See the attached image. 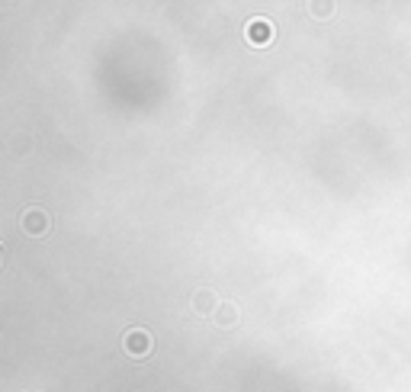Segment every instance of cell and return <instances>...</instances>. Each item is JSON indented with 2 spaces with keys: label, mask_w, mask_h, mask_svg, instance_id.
<instances>
[{
  "label": "cell",
  "mask_w": 411,
  "mask_h": 392,
  "mask_svg": "<svg viewBox=\"0 0 411 392\" xmlns=\"http://www.w3.org/2000/svg\"><path fill=\"white\" fill-rule=\"evenodd\" d=\"M122 350H126L132 360H145L148 354L154 350V338L148 328H141V325H135V328H129L126 335H122Z\"/></svg>",
  "instance_id": "6da1fadb"
},
{
  "label": "cell",
  "mask_w": 411,
  "mask_h": 392,
  "mask_svg": "<svg viewBox=\"0 0 411 392\" xmlns=\"http://www.w3.org/2000/svg\"><path fill=\"white\" fill-rule=\"evenodd\" d=\"M244 35H248V42H251L254 49H267L273 39V23L264 20V16H254V20H248V26H244Z\"/></svg>",
  "instance_id": "7a4b0ae2"
},
{
  "label": "cell",
  "mask_w": 411,
  "mask_h": 392,
  "mask_svg": "<svg viewBox=\"0 0 411 392\" xmlns=\"http://www.w3.org/2000/svg\"><path fill=\"white\" fill-rule=\"evenodd\" d=\"M20 229L26 231V235H45V231L52 229V219H49V212H45V209L29 206V209L20 216Z\"/></svg>",
  "instance_id": "3957f363"
},
{
  "label": "cell",
  "mask_w": 411,
  "mask_h": 392,
  "mask_svg": "<svg viewBox=\"0 0 411 392\" xmlns=\"http://www.w3.org/2000/svg\"><path fill=\"white\" fill-rule=\"evenodd\" d=\"M212 325H216V328H222V331L238 328V325H241V309H238L235 302H228V299H225L222 306H219V312H216V316H212Z\"/></svg>",
  "instance_id": "277c9868"
},
{
  "label": "cell",
  "mask_w": 411,
  "mask_h": 392,
  "mask_svg": "<svg viewBox=\"0 0 411 392\" xmlns=\"http://www.w3.org/2000/svg\"><path fill=\"white\" fill-rule=\"evenodd\" d=\"M219 306H222V302H219L216 289H206V287H202V289H196V293H193V309L199 312V316H209L212 318L219 312Z\"/></svg>",
  "instance_id": "5b68a950"
}]
</instances>
